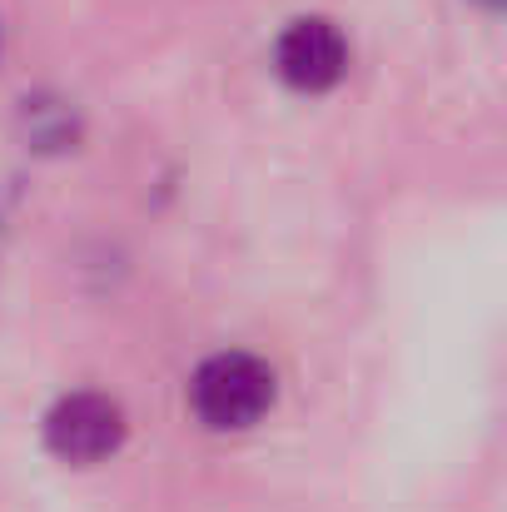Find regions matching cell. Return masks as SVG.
Wrapping results in <instances>:
<instances>
[{
  "mask_svg": "<svg viewBox=\"0 0 507 512\" xmlns=\"http://www.w3.org/2000/svg\"><path fill=\"white\" fill-rule=\"evenodd\" d=\"M189 403L214 433L254 428L274 408V368L254 353H214L189 378Z\"/></svg>",
  "mask_w": 507,
  "mask_h": 512,
  "instance_id": "6da1fadb",
  "label": "cell"
},
{
  "mask_svg": "<svg viewBox=\"0 0 507 512\" xmlns=\"http://www.w3.org/2000/svg\"><path fill=\"white\" fill-rule=\"evenodd\" d=\"M45 443L60 463H105L125 443V408L105 393H70L50 408Z\"/></svg>",
  "mask_w": 507,
  "mask_h": 512,
  "instance_id": "7a4b0ae2",
  "label": "cell"
},
{
  "mask_svg": "<svg viewBox=\"0 0 507 512\" xmlns=\"http://www.w3.org/2000/svg\"><path fill=\"white\" fill-rule=\"evenodd\" d=\"M274 70L284 75V85H294V90H304V95L334 90L338 80H343V70H348V40L338 35L334 20L304 15V20H294V25L279 35Z\"/></svg>",
  "mask_w": 507,
  "mask_h": 512,
  "instance_id": "3957f363",
  "label": "cell"
},
{
  "mask_svg": "<svg viewBox=\"0 0 507 512\" xmlns=\"http://www.w3.org/2000/svg\"><path fill=\"white\" fill-rule=\"evenodd\" d=\"M30 105V100H25ZM25 125H30V135L40 140V145H70L75 140V120H70V110H60V105H30L25 110Z\"/></svg>",
  "mask_w": 507,
  "mask_h": 512,
  "instance_id": "277c9868",
  "label": "cell"
},
{
  "mask_svg": "<svg viewBox=\"0 0 507 512\" xmlns=\"http://www.w3.org/2000/svg\"><path fill=\"white\" fill-rule=\"evenodd\" d=\"M483 5H493V10H498V0H483Z\"/></svg>",
  "mask_w": 507,
  "mask_h": 512,
  "instance_id": "5b68a950",
  "label": "cell"
}]
</instances>
